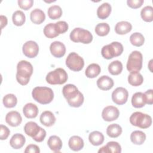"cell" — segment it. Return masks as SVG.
<instances>
[{"mask_svg": "<svg viewBox=\"0 0 153 153\" xmlns=\"http://www.w3.org/2000/svg\"><path fill=\"white\" fill-rule=\"evenodd\" d=\"M26 142L25 136L20 133L14 134L10 140V146L16 149H20L23 146Z\"/></svg>", "mask_w": 153, "mask_h": 153, "instance_id": "21", "label": "cell"}, {"mask_svg": "<svg viewBox=\"0 0 153 153\" xmlns=\"http://www.w3.org/2000/svg\"><path fill=\"white\" fill-rule=\"evenodd\" d=\"M33 4V0H19L18 4L20 8L25 10H28L30 9Z\"/></svg>", "mask_w": 153, "mask_h": 153, "instance_id": "41", "label": "cell"}, {"mask_svg": "<svg viewBox=\"0 0 153 153\" xmlns=\"http://www.w3.org/2000/svg\"><path fill=\"white\" fill-rule=\"evenodd\" d=\"M50 50L51 54L57 58L63 57L66 53V47L63 43L60 41H54L50 44Z\"/></svg>", "mask_w": 153, "mask_h": 153, "instance_id": "13", "label": "cell"}, {"mask_svg": "<svg viewBox=\"0 0 153 153\" xmlns=\"http://www.w3.org/2000/svg\"><path fill=\"white\" fill-rule=\"evenodd\" d=\"M25 153H39V148L34 144H30L27 146L25 150Z\"/></svg>", "mask_w": 153, "mask_h": 153, "instance_id": "44", "label": "cell"}, {"mask_svg": "<svg viewBox=\"0 0 153 153\" xmlns=\"http://www.w3.org/2000/svg\"><path fill=\"white\" fill-rule=\"evenodd\" d=\"M47 145L51 151L55 152H59L62 148V141L59 136L53 135L48 138Z\"/></svg>", "mask_w": 153, "mask_h": 153, "instance_id": "19", "label": "cell"}, {"mask_svg": "<svg viewBox=\"0 0 153 153\" xmlns=\"http://www.w3.org/2000/svg\"><path fill=\"white\" fill-rule=\"evenodd\" d=\"M32 73L33 66L30 63L26 60H21L18 63L16 79L20 84L22 85L27 84Z\"/></svg>", "mask_w": 153, "mask_h": 153, "instance_id": "2", "label": "cell"}, {"mask_svg": "<svg viewBox=\"0 0 153 153\" xmlns=\"http://www.w3.org/2000/svg\"><path fill=\"white\" fill-rule=\"evenodd\" d=\"M142 19L146 22H151L153 20V8L150 5H147L143 7L140 11Z\"/></svg>", "mask_w": 153, "mask_h": 153, "instance_id": "34", "label": "cell"}, {"mask_svg": "<svg viewBox=\"0 0 153 153\" xmlns=\"http://www.w3.org/2000/svg\"><path fill=\"white\" fill-rule=\"evenodd\" d=\"M132 29V25L130 23L126 21L118 22L115 26V31L117 34L125 35L130 32Z\"/></svg>", "mask_w": 153, "mask_h": 153, "instance_id": "24", "label": "cell"}, {"mask_svg": "<svg viewBox=\"0 0 153 153\" xmlns=\"http://www.w3.org/2000/svg\"><path fill=\"white\" fill-rule=\"evenodd\" d=\"M32 97L37 102L42 104H48L54 99V93L51 88L47 87H36L32 92Z\"/></svg>", "mask_w": 153, "mask_h": 153, "instance_id": "3", "label": "cell"}, {"mask_svg": "<svg viewBox=\"0 0 153 153\" xmlns=\"http://www.w3.org/2000/svg\"><path fill=\"white\" fill-rule=\"evenodd\" d=\"M63 95L70 106L78 108L84 102V96L77 87L72 84L65 85L62 89Z\"/></svg>", "mask_w": 153, "mask_h": 153, "instance_id": "1", "label": "cell"}, {"mask_svg": "<svg viewBox=\"0 0 153 153\" xmlns=\"http://www.w3.org/2000/svg\"><path fill=\"white\" fill-rule=\"evenodd\" d=\"M100 71L101 68L98 64L91 63L86 68L85 74L87 78H94L99 75Z\"/></svg>", "mask_w": 153, "mask_h": 153, "instance_id": "30", "label": "cell"}, {"mask_svg": "<svg viewBox=\"0 0 153 153\" xmlns=\"http://www.w3.org/2000/svg\"><path fill=\"white\" fill-rule=\"evenodd\" d=\"M143 0H127V3L128 7L131 8L136 9L140 8L143 4Z\"/></svg>", "mask_w": 153, "mask_h": 153, "instance_id": "43", "label": "cell"}, {"mask_svg": "<svg viewBox=\"0 0 153 153\" xmlns=\"http://www.w3.org/2000/svg\"><path fill=\"white\" fill-rule=\"evenodd\" d=\"M12 20L14 25L17 26H22L26 20L25 14L20 10L16 11L13 14Z\"/></svg>", "mask_w": 153, "mask_h": 153, "instance_id": "35", "label": "cell"}, {"mask_svg": "<svg viewBox=\"0 0 153 153\" xmlns=\"http://www.w3.org/2000/svg\"><path fill=\"white\" fill-rule=\"evenodd\" d=\"M110 31V27L106 23H100L97 24L95 27L96 33L100 36L107 35Z\"/></svg>", "mask_w": 153, "mask_h": 153, "instance_id": "38", "label": "cell"}, {"mask_svg": "<svg viewBox=\"0 0 153 153\" xmlns=\"http://www.w3.org/2000/svg\"><path fill=\"white\" fill-rule=\"evenodd\" d=\"M30 19L34 24H41L45 19L44 12L39 8H35L32 10L30 14Z\"/></svg>", "mask_w": 153, "mask_h": 153, "instance_id": "23", "label": "cell"}, {"mask_svg": "<svg viewBox=\"0 0 153 153\" xmlns=\"http://www.w3.org/2000/svg\"><path fill=\"white\" fill-rule=\"evenodd\" d=\"M130 123L140 128H147L152 124V118L150 115L141 112H135L130 117Z\"/></svg>", "mask_w": 153, "mask_h": 153, "instance_id": "6", "label": "cell"}, {"mask_svg": "<svg viewBox=\"0 0 153 153\" xmlns=\"http://www.w3.org/2000/svg\"><path fill=\"white\" fill-rule=\"evenodd\" d=\"M55 29L59 35L62 34L68 30V25L65 21H59L55 23Z\"/></svg>", "mask_w": 153, "mask_h": 153, "instance_id": "40", "label": "cell"}, {"mask_svg": "<svg viewBox=\"0 0 153 153\" xmlns=\"http://www.w3.org/2000/svg\"><path fill=\"white\" fill-rule=\"evenodd\" d=\"M88 140L93 145L99 146L103 143L104 141V136L99 131H94L89 134Z\"/></svg>", "mask_w": 153, "mask_h": 153, "instance_id": "29", "label": "cell"}, {"mask_svg": "<svg viewBox=\"0 0 153 153\" xmlns=\"http://www.w3.org/2000/svg\"><path fill=\"white\" fill-rule=\"evenodd\" d=\"M68 145L69 148L74 151H78L84 147V140L78 136H73L70 137Z\"/></svg>", "mask_w": 153, "mask_h": 153, "instance_id": "22", "label": "cell"}, {"mask_svg": "<svg viewBox=\"0 0 153 153\" xmlns=\"http://www.w3.org/2000/svg\"><path fill=\"white\" fill-rule=\"evenodd\" d=\"M44 33L48 38H54L59 35L55 29V23H50L44 28Z\"/></svg>", "mask_w": 153, "mask_h": 153, "instance_id": "39", "label": "cell"}, {"mask_svg": "<svg viewBox=\"0 0 153 153\" xmlns=\"http://www.w3.org/2000/svg\"><path fill=\"white\" fill-rule=\"evenodd\" d=\"M120 115V111L117 108L113 106L105 107L102 112V118L106 121H112L117 120Z\"/></svg>", "mask_w": 153, "mask_h": 153, "instance_id": "12", "label": "cell"}, {"mask_svg": "<svg viewBox=\"0 0 153 153\" xmlns=\"http://www.w3.org/2000/svg\"><path fill=\"white\" fill-rule=\"evenodd\" d=\"M121 152V145L117 142L111 141L107 143L106 145L99 149L98 152L103 153H120Z\"/></svg>", "mask_w": 153, "mask_h": 153, "instance_id": "17", "label": "cell"}, {"mask_svg": "<svg viewBox=\"0 0 153 153\" xmlns=\"http://www.w3.org/2000/svg\"><path fill=\"white\" fill-rule=\"evenodd\" d=\"M97 85L102 90H109L114 86L113 79L107 75H103L97 80Z\"/></svg>", "mask_w": 153, "mask_h": 153, "instance_id": "16", "label": "cell"}, {"mask_svg": "<svg viewBox=\"0 0 153 153\" xmlns=\"http://www.w3.org/2000/svg\"><path fill=\"white\" fill-rule=\"evenodd\" d=\"M128 97V91L124 87H117L112 93V99L113 102L118 105L126 103Z\"/></svg>", "mask_w": 153, "mask_h": 153, "instance_id": "10", "label": "cell"}, {"mask_svg": "<svg viewBox=\"0 0 153 153\" xmlns=\"http://www.w3.org/2000/svg\"><path fill=\"white\" fill-rule=\"evenodd\" d=\"M111 13V5L108 2L101 4L97 10V17L100 19H106Z\"/></svg>", "mask_w": 153, "mask_h": 153, "instance_id": "26", "label": "cell"}, {"mask_svg": "<svg viewBox=\"0 0 153 153\" xmlns=\"http://www.w3.org/2000/svg\"><path fill=\"white\" fill-rule=\"evenodd\" d=\"M22 50L25 56L29 58H34L38 54L39 46L36 42L28 41L23 44Z\"/></svg>", "mask_w": 153, "mask_h": 153, "instance_id": "11", "label": "cell"}, {"mask_svg": "<svg viewBox=\"0 0 153 153\" xmlns=\"http://www.w3.org/2000/svg\"><path fill=\"white\" fill-rule=\"evenodd\" d=\"M70 39L74 42H81L88 44L93 41V35L91 32L81 27L74 29L70 33Z\"/></svg>", "mask_w": 153, "mask_h": 153, "instance_id": "5", "label": "cell"}, {"mask_svg": "<svg viewBox=\"0 0 153 153\" xmlns=\"http://www.w3.org/2000/svg\"><path fill=\"white\" fill-rule=\"evenodd\" d=\"M10 133V131L7 126L2 125V124H1L0 126V139H1V140L7 139L8 138Z\"/></svg>", "mask_w": 153, "mask_h": 153, "instance_id": "42", "label": "cell"}, {"mask_svg": "<svg viewBox=\"0 0 153 153\" xmlns=\"http://www.w3.org/2000/svg\"><path fill=\"white\" fill-rule=\"evenodd\" d=\"M2 102L5 107L11 108L17 105V99L13 94H7L3 97Z\"/></svg>", "mask_w": 153, "mask_h": 153, "instance_id": "37", "label": "cell"}, {"mask_svg": "<svg viewBox=\"0 0 153 153\" xmlns=\"http://www.w3.org/2000/svg\"><path fill=\"white\" fill-rule=\"evenodd\" d=\"M0 19H1V28L2 29L7 24V18L4 16L1 15L0 16Z\"/></svg>", "mask_w": 153, "mask_h": 153, "instance_id": "46", "label": "cell"}, {"mask_svg": "<svg viewBox=\"0 0 153 153\" xmlns=\"http://www.w3.org/2000/svg\"><path fill=\"white\" fill-rule=\"evenodd\" d=\"M66 65L73 71H79L84 66V61L82 57L76 53H71L66 59Z\"/></svg>", "mask_w": 153, "mask_h": 153, "instance_id": "9", "label": "cell"}, {"mask_svg": "<svg viewBox=\"0 0 153 153\" xmlns=\"http://www.w3.org/2000/svg\"><path fill=\"white\" fill-rule=\"evenodd\" d=\"M108 69L111 74L117 75L121 74L123 71V64L119 60H115L108 65Z\"/></svg>", "mask_w": 153, "mask_h": 153, "instance_id": "32", "label": "cell"}, {"mask_svg": "<svg viewBox=\"0 0 153 153\" xmlns=\"http://www.w3.org/2000/svg\"><path fill=\"white\" fill-rule=\"evenodd\" d=\"M130 41L133 45L140 47L145 42V38L142 33L139 32H135L130 35Z\"/></svg>", "mask_w": 153, "mask_h": 153, "instance_id": "36", "label": "cell"}, {"mask_svg": "<svg viewBox=\"0 0 153 153\" xmlns=\"http://www.w3.org/2000/svg\"><path fill=\"white\" fill-rule=\"evenodd\" d=\"M39 120L41 124L46 127L52 126L56 120L54 115L49 111H44L40 115Z\"/></svg>", "mask_w": 153, "mask_h": 153, "instance_id": "18", "label": "cell"}, {"mask_svg": "<svg viewBox=\"0 0 153 153\" xmlns=\"http://www.w3.org/2000/svg\"><path fill=\"white\" fill-rule=\"evenodd\" d=\"M123 45L117 41H114L110 44L104 45L101 50V54L103 58L111 59L114 57L120 56L123 52Z\"/></svg>", "mask_w": 153, "mask_h": 153, "instance_id": "4", "label": "cell"}, {"mask_svg": "<svg viewBox=\"0 0 153 153\" xmlns=\"http://www.w3.org/2000/svg\"><path fill=\"white\" fill-rule=\"evenodd\" d=\"M143 78L139 71L130 72L128 76V83L133 86H139L143 83Z\"/></svg>", "mask_w": 153, "mask_h": 153, "instance_id": "27", "label": "cell"}, {"mask_svg": "<svg viewBox=\"0 0 153 153\" xmlns=\"http://www.w3.org/2000/svg\"><path fill=\"white\" fill-rule=\"evenodd\" d=\"M132 106L136 108H140L144 106L146 104V99L144 93L142 92L135 93L131 97Z\"/></svg>", "mask_w": 153, "mask_h": 153, "instance_id": "25", "label": "cell"}, {"mask_svg": "<svg viewBox=\"0 0 153 153\" xmlns=\"http://www.w3.org/2000/svg\"><path fill=\"white\" fill-rule=\"evenodd\" d=\"M46 81L51 85L63 84L68 80V74L65 69L59 68L47 74Z\"/></svg>", "mask_w": 153, "mask_h": 153, "instance_id": "7", "label": "cell"}, {"mask_svg": "<svg viewBox=\"0 0 153 153\" xmlns=\"http://www.w3.org/2000/svg\"><path fill=\"white\" fill-rule=\"evenodd\" d=\"M38 112L37 106L32 103H26L23 108V114L27 118H34L36 117Z\"/></svg>", "mask_w": 153, "mask_h": 153, "instance_id": "20", "label": "cell"}, {"mask_svg": "<svg viewBox=\"0 0 153 153\" xmlns=\"http://www.w3.org/2000/svg\"><path fill=\"white\" fill-rule=\"evenodd\" d=\"M143 56L139 51H132L128 58L127 62V69L130 71H139L142 67Z\"/></svg>", "mask_w": 153, "mask_h": 153, "instance_id": "8", "label": "cell"}, {"mask_svg": "<svg viewBox=\"0 0 153 153\" xmlns=\"http://www.w3.org/2000/svg\"><path fill=\"white\" fill-rule=\"evenodd\" d=\"M5 121L11 127H17L21 124L22 118L19 112L17 111H12L8 112L6 115Z\"/></svg>", "mask_w": 153, "mask_h": 153, "instance_id": "14", "label": "cell"}, {"mask_svg": "<svg viewBox=\"0 0 153 153\" xmlns=\"http://www.w3.org/2000/svg\"><path fill=\"white\" fill-rule=\"evenodd\" d=\"M47 14L49 18H50L51 19H58L62 15V10L61 7L59 5H52L48 9Z\"/></svg>", "mask_w": 153, "mask_h": 153, "instance_id": "33", "label": "cell"}, {"mask_svg": "<svg viewBox=\"0 0 153 153\" xmlns=\"http://www.w3.org/2000/svg\"><path fill=\"white\" fill-rule=\"evenodd\" d=\"M130 140L135 145H140L144 143L146 140V134L142 131L135 130L130 134Z\"/></svg>", "mask_w": 153, "mask_h": 153, "instance_id": "28", "label": "cell"}, {"mask_svg": "<svg viewBox=\"0 0 153 153\" xmlns=\"http://www.w3.org/2000/svg\"><path fill=\"white\" fill-rule=\"evenodd\" d=\"M121 127L117 124H112L108 126L106 128V134L112 138L118 137L122 133Z\"/></svg>", "mask_w": 153, "mask_h": 153, "instance_id": "31", "label": "cell"}, {"mask_svg": "<svg viewBox=\"0 0 153 153\" xmlns=\"http://www.w3.org/2000/svg\"><path fill=\"white\" fill-rule=\"evenodd\" d=\"M152 92H153V90L152 89H149V90H148L146 92L144 93L146 104L152 105L153 103Z\"/></svg>", "mask_w": 153, "mask_h": 153, "instance_id": "45", "label": "cell"}, {"mask_svg": "<svg viewBox=\"0 0 153 153\" xmlns=\"http://www.w3.org/2000/svg\"><path fill=\"white\" fill-rule=\"evenodd\" d=\"M41 130V127L33 121L27 122L24 127V131L25 133L29 136L32 137L33 139L37 136Z\"/></svg>", "mask_w": 153, "mask_h": 153, "instance_id": "15", "label": "cell"}]
</instances>
